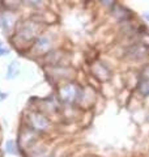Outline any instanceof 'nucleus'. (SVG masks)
<instances>
[{"label":"nucleus","instance_id":"obj_1","mask_svg":"<svg viewBox=\"0 0 149 157\" xmlns=\"http://www.w3.org/2000/svg\"><path fill=\"white\" fill-rule=\"evenodd\" d=\"M43 26L42 22H39L36 18H28L24 21H20L14 30V41L20 42L21 45H33V42L37 37L42 33Z\"/></svg>","mask_w":149,"mask_h":157},{"label":"nucleus","instance_id":"obj_15","mask_svg":"<svg viewBox=\"0 0 149 157\" xmlns=\"http://www.w3.org/2000/svg\"><path fill=\"white\" fill-rule=\"evenodd\" d=\"M56 2H59V0H56Z\"/></svg>","mask_w":149,"mask_h":157},{"label":"nucleus","instance_id":"obj_8","mask_svg":"<svg viewBox=\"0 0 149 157\" xmlns=\"http://www.w3.org/2000/svg\"><path fill=\"white\" fill-rule=\"evenodd\" d=\"M21 6H24L22 0H3V8L7 11H17Z\"/></svg>","mask_w":149,"mask_h":157},{"label":"nucleus","instance_id":"obj_9","mask_svg":"<svg viewBox=\"0 0 149 157\" xmlns=\"http://www.w3.org/2000/svg\"><path fill=\"white\" fill-rule=\"evenodd\" d=\"M20 73V63L17 60H13L11 64L8 66V70H7V77L8 78H14L17 77Z\"/></svg>","mask_w":149,"mask_h":157},{"label":"nucleus","instance_id":"obj_14","mask_svg":"<svg viewBox=\"0 0 149 157\" xmlns=\"http://www.w3.org/2000/svg\"><path fill=\"white\" fill-rule=\"evenodd\" d=\"M143 17H144V20H145V21L149 24V12H148V11H145V12L143 13Z\"/></svg>","mask_w":149,"mask_h":157},{"label":"nucleus","instance_id":"obj_2","mask_svg":"<svg viewBox=\"0 0 149 157\" xmlns=\"http://www.w3.org/2000/svg\"><path fill=\"white\" fill-rule=\"evenodd\" d=\"M109 17L111 20H114L118 25L119 24H123L126 21H130V20L136 18V13L133 12V9L130 8L126 3H123L122 0L117 2L114 6L111 7V9L107 12Z\"/></svg>","mask_w":149,"mask_h":157},{"label":"nucleus","instance_id":"obj_12","mask_svg":"<svg viewBox=\"0 0 149 157\" xmlns=\"http://www.w3.org/2000/svg\"><path fill=\"white\" fill-rule=\"evenodd\" d=\"M6 149H7V152L8 153H11V155H13V153H16V144H14V141H12V140H9V141H7V144H6Z\"/></svg>","mask_w":149,"mask_h":157},{"label":"nucleus","instance_id":"obj_11","mask_svg":"<svg viewBox=\"0 0 149 157\" xmlns=\"http://www.w3.org/2000/svg\"><path fill=\"white\" fill-rule=\"evenodd\" d=\"M96 2L98 3V6L101 7L102 9H105L106 12H109V11L111 9V7H113L117 2H119V0H96Z\"/></svg>","mask_w":149,"mask_h":157},{"label":"nucleus","instance_id":"obj_4","mask_svg":"<svg viewBox=\"0 0 149 157\" xmlns=\"http://www.w3.org/2000/svg\"><path fill=\"white\" fill-rule=\"evenodd\" d=\"M14 13H16V11H7V9H3L0 13V26H2L3 33L11 34L16 30L18 22L14 18V16H16Z\"/></svg>","mask_w":149,"mask_h":157},{"label":"nucleus","instance_id":"obj_3","mask_svg":"<svg viewBox=\"0 0 149 157\" xmlns=\"http://www.w3.org/2000/svg\"><path fill=\"white\" fill-rule=\"evenodd\" d=\"M54 37L50 33H41L37 39L30 46V50L34 51L37 55H46L51 50H54Z\"/></svg>","mask_w":149,"mask_h":157},{"label":"nucleus","instance_id":"obj_6","mask_svg":"<svg viewBox=\"0 0 149 157\" xmlns=\"http://www.w3.org/2000/svg\"><path fill=\"white\" fill-rule=\"evenodd\" d=\"M32 124H33V127H34V130L43 131V130L47 128L48 121H47L43 115L38 114V113H34V114L32 115Z\"/></svg>","mask_w":149,"mask_h":157},{"label":"nucleus","instance_id":"obj_10","mask_svg":"<svg viewBox=\"0 0 149 157\" xmlns=\"http://www.w3.org/2000/svg\"><path fill=\"white\" fill-rule=\"evenodd\" d=\"M24 6H28L30 8H36V9H43L47 4V0H22Z\"/></svg>","mask_w":149,"mask_h":157},{"label":"nucleus","instance_id":"obj_5","mask_svg":"<svg viewBox=\"0 0 149 157\" xmlns=\"http://www.w3.org/2000/svg\"><path fill=\"white\" fill-rule=\"evenodd\" d=\"M78 88L72 84V82H68L64 86L60 88V90H59V94H60L62 100L66 101V102H72L73 100H76L77 96H78Z\"/></svg>","mask_w":149,"mask_h":157},{"label":"nucleus","instance_id":"obj_7","mask_svg":"<svg viewBox=\"0 0 149 157\" xmlns=\"http://www.w3.org/2000/svg\"><path fill=\"white\" fill-rule=\"evenodd\" d=\"M93 72H94V75L99 77L101 80H106V78L110 76V70L101 62H96L93 64Z\"/></svg>","mask_w":149,"mask_h":157},{"label":"nucleus","instance_id":"obj_13","mask_svg":"<svg viewBox=\"0 0 149 157\" xmlns=\"http://www.w3.org/2000/svg\"><path fill=\"white\" fill-rule=\"evenodd\" d=\"M8 54H9V50H8V48H7L6 46L3 45L2 42H0V56H3V55H8Z\"/></svg>","mask_w":149,"mask_h":157}]
</instances>
